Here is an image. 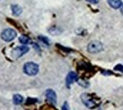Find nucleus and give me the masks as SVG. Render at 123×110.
<instances>
[{
  "instance_id": "f257e3e1",
  "label": "nucleus",
  "mask_w": 123,
  "mask_h": 110,
  "mask_svg": "<svg viewBox=\"0 0 123 110\" xmlns=\"http://www.w3.org/2000/svg\"><path fill=\"white\" fill-rule=\"evenodd\" d=\"M80 98H81L82 103H84L87 108H89V109L96 108L97 104H98V102H97L96 100H95L90 94H88V93H82V94L80 95Z\"/></svg>"
},
{
  "instance_id": "f03ea898",
  "label": "nucleus",
  "mask_w": 123,
  "mask_h": 110,
  "mask_svg": "<svg viewBox=\"0 0 123 110\" xmlns=\"http://www.w3.org/2000/svg\"><path fill=\"white\" fill-rule=\"evenodd\" d=\"M24 73L28 76H35L37 75L38 73V65L33 62V61H30V62H26V64L24 65Z\"/></svg>"
},
{
  "instance_id": "7ed1b4c3",
  "label": "nucleus",
  "mask_w": 123,
  "mask_h": 110,
  "mask_svg": "<svg viewBox=\"0 0 123 110\" xmlns=\"http://www.w3.org/2000/svg\"><path fill=\"white\" fill-rule=\"evenodd\" d=\"M87 50L90 53H98L103 50V43L99 41H92L88 43L87 46Z\"/></svg>"
},
{
  "instance_id": "20e7f679",
  "label": "nucleus",
  "mask_w": 123,
  "mask_h": 110,
  "mask_svg": "<svg viewBox=\"0 0 123 110\" xmlns=\"http://www.w3.org/2000/svg\"><path fill=\"white\" fill-rule=\"evenodd\" d=\"M16 36H17V32H16L14 28H6V30L1 33V39H2L4 41H7V42L12 41Z\"/></svg>"
},
{
  "instance_id": "39448f33",
  "label": "nucleus",
  "mask_w": 123,
  "mask_h": 110,
  "mask_svg": "<svg viewBox=\"0 0 123 110\" xmlns=\"http://www.w3.org/2000/svg\"><path fill=\"white\" fill-rule=\"evenodd\" d=\"M28 51H30V48L27 46H25V44H23V46H19V47H17V48H15V49L12 50V53H14V57L18 58V57L24 56V55L27 53Z\"/></svg>"
},
{
  "instance_id": "423d86ee",
  "label": "nucleus",
  "mask_w": 123,
  "mask_h": 110,
  "mask_svg": "<svg viewBox=\"0 0 123 110\" xmlns=\"http://www.w3.org/2000/svg\"><path fill=\"white\" fill-rule=\"evenodd\" d=\"M78 81V76L76 74L75 72H70L69 74L67 75V78H66V84H67L68 87H70V85L74 82H77Z\"/></svg>"
},
{
  "instance_id": "0eeeda50",
  "label": "nucleus",
  "mask_w": 123,
  "mask_h": 110,
  "mask_svg": "<svg viewBox=\"0 0 123 110\" xmlns=\"http://www.w3.org/2000/svg\"><path fill=\"white\" fill-rule=\"evenodd\" d=\"M45 96H46V99H48L51 103H53V104H55L56 103V94L52 89L46 90V92H45Z\"/></svg>"
},
{
  "instance_id": "6e6552de",
  "label": "nucleus",
  "mask_w": 123,
  "mask_h": 110,
  "mask_svg": "<svg viewBox=\"0 0 123 110\" xmlns=\"http://www.w3.org/2000/svg\"><path fill=\"white\" fill-rule=\"evenodd\" d=\"M107 4L113 8V9H119L122 6V1L121 0H107Z\"/></svg>"
},
{
  "instance_id": "1a4fd4ad",
  "label": "nucleus",
  "mask_w": 123,
  "mask_h": 110,
  "mask_svg": "<svg viewBox=\"0 0 123 110\" xmlns=\"http://www.w3.org/2000/svg\"><path fill=\"white\" fill-rule=\"evenodd\" d=\"M22 12H23V9L20 6H18V5H12L11 6V13H12L14 16H19L22 14Z\"/></svg>"
},
{
  "instance_id": "9d476101",
  "label": "nucleus",
  "mask_w": 123,
  "mask_h": 110,
  "mask_svg": "<svg viewBox=\"0 0 123 110\" xmlns=\"http://www.w3.org/2000/svg\"><path fill=\"white\" fill-rule=\"evenodd\" d=\"M12 101H14V103H15V104H22V103L24 102V99H23V96L20 94H15V95H14Z\"/></svg>"
},
{
  "instance_id": "9b49d317",
  "label": "nucleus",
  "mask_w": 123,
  "mask_h": 110,
  "mask_svg": "<svg viewBox=\"0 0 123 110\" xmlns=\"http://www.w3.org/2000/svg\"><path fill=\"white\" fill-rule=\"evenodd\" d=\"M19 42L22 43V44H28V43H31V40L27 36H24V35H22V36H19Z\"/></svg>"
},
{
  "instance_id": "f8f14e48",
  "label": "nucleus",
  "mask_w": 123,
  "mask_h": 110,
  "mask_svg": "<svg viewBox=\"0 0 123 110\" xmlns=\"http://www.w3.org/2000/svg\"><path fill=\"white\" fill-rule=\"evenodd\" d=\"M38 39H40L41 41H43L44 43H46V44H49V43H50V41H49L46 38H44V36H38Z\"/></svg>"
},
{
  "instance_id": "ddd939ff",
  "label": "nucleus",
  "mask_w": 123,
  "mask_h": 110,
  "mask_svg": "<svg viewBox=\"0 0 123 110\" xmlns=\"http://www.w3.org/2000/svg\"><path fill=\"white\" fill-rule=\"evenodd\" d=\"M89 4H93V5H96V4H98V1L99 0H87Z\"/></svg>"
},
{
  "instance_id": "4468645a",
  "label": "nucleus",
  "mask_w": 123,
  "mask_h": 110,
  "mask_svg": "<svg viewBox=\"0 0 123 110\" xmlns=\"http://www.w3.org/2000/svg\"><path fill=\"white\" fill-rule=\"evenodd\" d=\"M115 69H116V70H121V72H123V66L117 65V66H115Z\"/></svg>"
},
{
  "instance_id": "2eb2a0df",
  "label": "nucleus",
  "mask_w": 123,
  "mask_h": 110,
  "mask_svg": "<svg viewBox=\"0 0 123 110\" xmlns=\"http://www.w3.org/2000/svg\"><path fill=\"white\" fill-rule=\"evenodd\" d=\"M62 110H69V107H68V103H63V107H62Z\"/></svg>"
},
{
  "instance_id": "dca6fc26",
  "label": "nucleus",
  "mask_w": 123,
  "mask_h": 110,
  "mask_svg": "<svg viewBox=\"0 0 123 110\" xmlns=\"http://www.w3.org/2000/svg\"><path fill=\"white\" fill-rule=\"evenodd\" d=\"M120 9H121V14H122V15H123V5H122V6H121V8H120Z\"/></svg>"
}]
</instances>
